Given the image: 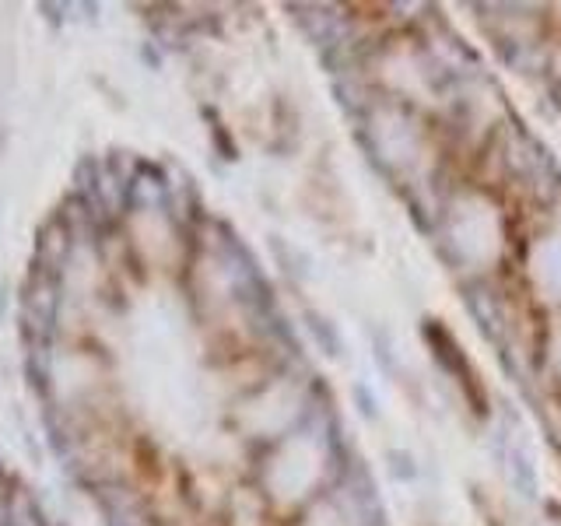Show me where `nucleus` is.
Wrapping results in <instances>:
<instances>
[{
    "label": "nucleus",
    "instance_id": "obj_1",
    "mask_svg": "<svg viewBox=\"0 0 561 526\" xmlns=\"http://www.w3.org/2000/svg\"><path fill=\"white\" fill-rule=\"evenodd\" d=\"M512 477H516V484L523 488V495L534 499L536 495V471H534V463H530V456H527L523 450L512 452Z\"/></svg>",
    "mask_w": 561,
    "mask_h": 526
}]
</instances>
